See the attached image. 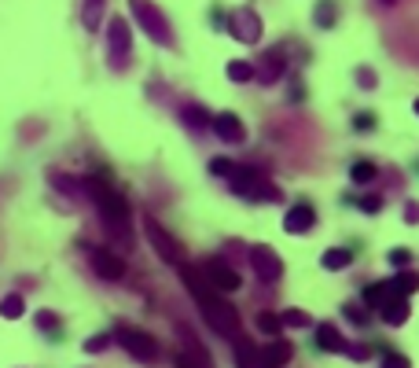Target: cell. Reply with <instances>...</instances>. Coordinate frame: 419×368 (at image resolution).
<instances>
[{
    "instance_id": "cell-1",
    "label": "cell",
    "mask_w": 419,
    "mask_h": 368,
    "mask_svg": "<svg viewBox=\"0 0 419 368\" xmlns=\"http://www.w3.org/2000/svg\"><path fill=\"white\" fill-rule=\"evenodd\" d=\"M176 269H181V280H184V287L191 291V298L199 302V310H202V317L210 321V328L221 331V335H228V339H239V310H232V302H224L214 287L202 280V273H199L195 265L181 262Z\"/></svg>"
},
{
    "instance_id": "cell-2",
    "label": "cell",
    "mask_w": 419,
    "mask_h": 368,
    "mask_svg": "<svg viewBox=\"0 0 419 368\" xmlns=\"http://www.w3.org/2000/svg\"><path fill=\"white\" fill-rule=\"evenodd\" d=\"M89 196L96 199V210H100V217L107 221V229H115V232L129 229V203L122 199V191L89 181Z\"/></svg>"
},
{
    "instance_id": "cell-3",
    "label": "cell",
    "mask_w": 419,
    "mask_h": 368,
    "mask_svg": "<svg viewBox=\"0 0 419 368\" xmlns=\"http://www.w3.org/2000/svg\"><path fill=\"white\" fill-rule=\"evenodd\" d=\"M232 191L243 199H254V203H280L283 199V191L254 170H232Z\"/></svg>"
},
{
    "instance_id": "cell-4",
    "label": "cell",
    "mask_w": 419,
    "mask_h": 368,
    "mask_svg": "<svg viewBox=\"0 0 419 368\" xmlns=\"http://www.w3.org/2000/svg\"><path fill=\"white\" fill-rule=\"evenodd\" d=\"M129 4H133L136 23L143 26V34H148L151 41H158V44H173V30H169V23L162 19V11H158L151 0H129Z\"/></svg>"
},
{
    "instance_id": "cell-5",
    "label": "cell",
    "mask_w": 419,
    "mask_h": 368,
    "mask_svg": "<svg viewBox=\"0 0 419 368\" xmlns=\"http://www.w3.org/2000/svg\"><path fill=\"white\" fill-rule=\"evenodd\" d=\"M143 236H148L151 250H158V258H162V262H169V265H181V262H184V247L176 243V239H173L162 225H158L151 214L143 217Z\"/></svg>"
},
{
    "instance_id": "cell-6",
    "label": "cell",
    "mask_w": 419,
    "mask_h": 368,
    "mask_svg": "<svg viewBox=\"0 0 419 368\" xmlns=\"http://www.w3.org/2000/svg\"><path fill=\"white\" fill-rule=\"evenodd\" d=\"M199 273H202V280L214 287L217 295H232V291H239V273L228 265V262H221V258H210V262H202L199 265Z\"/></svg>"
},
{
    "instance_id": "cell-7",
    "label": "cell",
    "mask_w": 419,
    "mask_h": 368,
    "mask_svg": "<svg viewBox=\"0 0 419 368\" xmlns=\"http://www.w3.org/2000/svg\"><path fill=\"white\" fill-rule=\"evenodd\" d=\"M115 339H118V343H122V350H129V354H133L136 361H155V357H158V346H155V339H151L148 331L133 328V324H122Z\"/></svg>"
},
{
    "instance_id": "cell-8",
    "label": "cell",
    "mask_w": 419,
    "mask_h": 368,
    "mask_svg": "<svg viewBox=\"0 0 419 368\" xmlns=\"http://www.w3.org/2000/svg\"><path fill=\"white\" fill-rule=\"evenodd\" d=\"M89 262H92V269H96V277L107 280V284H118V280L125 277V262L118 258L115 250H107V247H92V250H89Z\"/></svg>"
},
{
    "instance_id": "cell-9",
    "label": "cell",
    "mask_w": 419,
    "mask_h": 368,
    "mask_svg": "<svg viewBox=\"0 0 419 368\" xmlns=\"http://www.w3.org/2000/svg\"><path fill=\"white\" fill-rule=\"evenodd\" d=\"M250 265H254V273L262 277L265 284H276L283 277V262H280V254L272 247H254L250 250Z\"/></svg>"
},
{
    "instance_id": "cell-10",
    "label": "cell",
    "mask_w": 419,
    "mask_h": 368,
    "mask_svg": "<svg viewBox=\"0 0 419 368\" xmlns=\"http://www.w3.org/2000/svg\"><path fill=\"white\" fill-rule=\"evenodd\" d=\"M107 41H110V67H118V63H125L129 59V23L122 19V15H115L110 19V26H107Z\"/></svg>"
},
{
    "instance_id": "cell-11",
    "label": "cell",
    "mask_w": 419,
    "mask_h": 368,
    "mask_svg": "<svg viewBox=\"0 0 419 368\" xmlns=\"http://www.w3.org/2000/svg\"><path fill=\"white\" fill-rule=\"evenodd\" d=\"M313 225H316V210L309 203H295L291 210H287V217H283V232L287 236H305V232H313Z\"/></svg>"
},
{
    "instance_id": "cell-12",
    "label": "cell",
    "mask_w": 419,
    "mask_h": 368,
    "mask_svg": "<svg viewBox=\"0 0 419 368\" xmlns=\"http://www.w3.org/2000/svg\"><path fill=\"white\" fill-rule=\"evenodd\" d=\"M181 335H184V350L176 354V368H214V361H210V354L199 346L195 335L188 328H181Z\"/></svg>"
},
{
    "instance_id": "cell-13",
    "label": "cell",
    "mask_w": 419,
    "mask_h": 368,
    "mask_svg": "<svg viewBox=\"0 0 419 368\" xmlns=\"http://www.w3.org/2000/svg\"><path fill=\"white\" fill-rule=\"evenodd\" d=\"M210 129H214L224 144H243V140H247V125L239 122L232 110H221V115H214V125H210Z\"/></svg>"
},
{
    "instance_id": "cell-14",
    "label": "cell",
    "mask_w": 419,
    "mask_h": 368,
    "mask_svg": "<svg viewBox=\"0 0 419 368\" xmlns=\"http://www.w3.org/2000/svg\"><path fill=\"white\" fill-rule=\"evenodd\" d=\"M291 357H295V346L287 343V339H269L265 350H262V364L265 368H283Z\"/></svg>"
},
{
    "instance_id": "cell-15",
    "label": "cell",
    "mask_w": 419,
    "mask_h": 368,
    "mask_svg": "<svg viewBox=\"0 0 419 368\" xmlns=\"http://www.w3.org/2000/svg\"><path fill=\"white\" fill-rule=\"evenodd\" d=\"M228 30H232L239 41H247V44H257V37H262V23H257L254 11H239Z\"/></svg>"
},
{
    "instance_id": "cell-16",
    "label": "cell",
    "mask_w": 419,
    "mask_h": 368,
    "mask_svg": "<svg viewBox=\"0 0 419 368\" xmlns=\"http://www.w3.org/2000/svg\"><path fill=\"white\" fill-rule=\"evenodd\" d=\"M316 346L328 350V354H342L346 339H342V331H338L335 324H316Z\"/></svg>"
},
{
    "instance_id": "cell-17",
    "label": "cell",
    "mask_w": 419,
    "mask_h": 368,
    "mask_svg": "<svg viewBox=\"0 0 419 368\" xmlns=\"http://www.w3.org/2000/svg\"><path fill=\"white\" fill-rule=\"evenodd\" d=\"M283 70H287V59H283V52H272V56H265V63H262V74H257V82H262V85H276L280 77H283Z\"/></svg>"
},
{
    "instance_id": "cell-18",
    "label": "cell",
    "mask_w": 419,
    "mask_h": 368,
    "mask_svg": "<svg viewBox=\"0 0 419 368\" xmlns=\"http://www.w3.org/2000/svg\"><path fill=\"white\" fill-rule=\"evenodd\" d=\"M386 284H390V291L397 298H408L412 291H419V273H415V269H401V273L394 280H386Z\"/></svg>"
},
{
    "instance_id": "cell-19",
    "label": "cell",
    "mask_w": 419,
    "mask_h": 368,
    "mask_svg": "<svg viewBox=\"0 0 419 368\" xmlns=\"http://www.w3.org/2000/svg\"><path fill=\"white\" fill-rule=\"evenodd\" d=\"M379 313H382V321H386V324H394V328H401V324H405V321H408V298H397V295H394V298H390V302H386V306H382Z\"/></svg>"
},
{
    "instance_id": "cell-20",
    "label": "cell",
    "mask_w": 419,
    "mask_h": 368,
    "mask_svg": "<svg viewBox=\"0 0 419 368\" xmlns=\"http://www.w3.org/2000/svg\"><path fill=\"white\" fill-rule=\"evenodd\" d=\"M181 122L188 125V129H210V125H214V118H210V110H202L199 103H188V107H181Z\"/></svg>"
},
{
    "instance_id": "cell-21",
    "label": "cell",
    "mask_w": 419,
    "mask_h": 368,
    "mask_svg": "<svg viewBox=\"0 0 419 368\" xmlns=\"http://www.w3.org/2000/svg\"><path fill=\"white\" fill-rule=\"evenodd\" d=\"M236 364L239 368H265L262 364V350H254V343H247L243 335H239V343H236Z\"/></svg>"
},
{
    "instance_id": "cell-22",
    "label": "cell",
    "mask_w": 419,
    "mask_h": 368,
    "mask_svg": "<svg viewBox=\"0 0 419 368\" xmlns=\"http://www.w3.org/2000/svg\"><path fill=\"white\" fill-rule=\"evenodd\" d=\"M353 262V250H346V247H331V250H324V258H320V265L328 269V273H338V269H346Z\"/></svg>"
},
{
    "instance_id": "cell-23",
    "label": "cell",
    "mask_w": 419,
    "mask_h": 368,
    "mask_svg": "<svg viewBox=\"0 0 419 368\" xmlns=\"http://www.w3.org/2000/svg\"><path fill=\"white\" fill-rule=\"evenodd\" d=\"M390 298H394L390 284H372V287H368V291H364V302H368V306H372V310H382V306H386V302H390Z\"/></svg>"
},
{
    "instance_id": "cell-24",
    "label": "cell",
    "mask_w": 419,
    "mask_h": 368,
    "mask_svg": "<svg viewBox=\"0 0 419 368\" xmlns=\"http://www.w3.org/2000/svg\"><path fill=\"white\" fill-rule=\"evenodd\" d=\"M82 23H85V30H100V23H103V0H85Z\"/></svg>"
},
{
    "instance_id": "cell-25",
    "label": "cell",
    "mask_w": 419,
    "mask_h": 368,
    "mask_svg": "<svg viewBox=\"0 0 419 368\" xmlns=\"http://www.w3.org/2000/svg\"><path fill=\"white\" fill-rule=\"evenodd\" d=\"M22 310H26L22 295H4V298H0V317H8V321H19Z\"/></svg>"
},
{
    "instance_id": "cell-26",
    "label": "cell",
    "mask_w": 419,
    "mask_h": 368,
    "mask_svg": "<svg viewBox=\"0 0 419 368\" xmlns=\"http://www.w3.org/2000/svg\"><path fill=\"white\" fill-rule=\"evenodd\" d=\"M375 173H379V166H375V163H353V166H349L353 184H368V181H375Z\"/></svg>"
},
{
    "instance_id": "cell-27",
    "label": "cell",
    "mask_w": 419,
    "mask_h": 368,
    "mask_svg": "<svg viewBox=\"0 0 419 368\" xmlns=\"http://www.w3.org/2000/svg\"><path fill=\"white\" fill-rule=\"evenodd\" d=\"M257 328H262L269 339H280V331H283V321L276 313H257Z\"/></svg>"
},
{
    "instance_id": "cell-28",
    "label": "cell",
    "mask_w": 419,
    "mask_h": 368,
    "mask_svg": "<svg viewBox=\"0 0 419 368\" xmlns=\"http://www.w3.org/2000/svg\"><path fill=\"white\" fill-rule=\"evenodd\" d=\"M228 77H232V82H239V85H243V82H254V67H250V63H228Z\"/></svg>"
},
{
    "instance_id": "cell-29",
    "label": "cell",
    "mask_w": 419,
    "mask_h": 368,
    "mask_svg": "<svg viewBox=\"0 0 419 368\" xmlns=\"http://www.w3.org/2000/svg\"><path fill=\"white\" fill-rule=\"evenodd\" d=\"M280 321H283L287 328H309V324H313V321H309V313H302V310H287Z\"/></svg>"
},
{
    "instance_id": "cell-30",
    "label": "cell",
    "mask_w": 419,
    "mask_h": 368,
    "mask_svg": "<svg viewBox=\"0 0 419 368\" xmlns=\"http://www.w3.org/2000/svg\"><path fill=\"white\" fill-rule=\"evenodd\" d=\"M232 163L228 158H210V173H217V177H232Z\"/></svg>"
},
{
    "instance_id": "cell-31",
    "label": "cell",
    "mask_w": 419,
    "mask_h": 368,
    "mask_svg": "<svg viewBox=\"0 0 419 368\" xmlns=\"http://www.w3.org/2000/svg\"><path fill=\"white\" fill-rule=\"evenodd\" d=\"M34 321H37V328H41V331H56V328H59V317H56V313H48V310H44V313H37Z\"/></svg>"
},
{
    "instance_id": "cell-32",
    "label": "cell",
    "mask_w": 419,
    "mask_h": 368,
    "mask_svg": "<svg viewBox=\"0 0 419 368\" xmlns=\"http://www.w3.org/2000/svg\"><path fill=\"white\" fill-rule=\"evenodd\" d=\"M408 262H412V254H408L405 247L390 250V265H394V269H408Z\"/></svg>"
},
{
    "instance_id": "cell-33",
    "label": "cell",
    "mask_w": 419,
    "mask_h": 368,
    "mask_svg": "<svg viewBox=\"0 0 419 368\" xmlns=\"http://www.w3.org/2000/svg\"><path fill=\"white\" fill-rule=\"evenodd\" d=\"M382 368H412V361L405 354H386L382 357Z\"/></svg>"
},
{
    "instance_id": "cell-34",
    "label": "cell",
    "mask_w": 419,
    "mask_h": 368,
    "mask_svg": "<svg viewBox=\"0 0 419 368\" xmlns=\"http://www.w3.org/2000/svg\"><path fill=\"white\" fill-rule=\"evenodd\" d=\"M361 210H364V214H379V210H382V196H364V199H361Z\"/></svg>"
},
{
    "instance_id": "cell-35",
    "label": "cell",
    "mask_w": 419,
    "mask_h": 368,
    "mask_svg": "<svg viewBox=\"0 0 419 368\" xmlns=\"http://www.w3.org/2000/svg\"><path fill=\"white\" fill-rule=\"evenodd\" d=\"M342 354H346V357H353V361H368V357H372V350H368V346H349V343H346Z\"/></svg>"
},
{
    "instance_id": "cell-36",
    "label": "cell",
    "mask_w": 419,
    "mask_h": 368,
    "mask_svg": "<svg viewBox=\"0 0 419 368\" xmlns=\"http://www.w3.org/2000/svg\"><path fill=\"white\" fill-rule=\"evenodd\" d=\"M110 346V339H107V335H96V339H89L85 343V350H89V354H100V350H107Z\"/></svg>"
},
{
    "instance_id": "cell-37",
    "label": "cell",
    "mask_w": 419,
    "mask_h": 368,
    "mask_svg": "<svg viewBox=\"0 0 419 368\" xmlns=\"http://www.w3.org/2000/svg\"><path fill=\"white\" fill-rule=\"evenodd\" d=\"M346 317H349L353 324H368V313H364L361 306H346Z\"/></svg>"
},
{
    "instance_id": "cell-38",
    "label": "cell",
    "mask_w": 419,
    "mask_h": 368,
    "mask_svg": "<svg viewBox=\"0 0 419 368\" xmlns=\"http://www.w3.org/2000/svg\"><path fill=\"white\" fill-rule=\"evenodd\" d=\"M405 221H408V225H419V203H408L405 206Z\"/></svg>"
},
{
    "instance_id": "cell-39",
    "label": "cell",
    "mask_w": 419,
    "mask_h": 368,
    "mask_svg": "<svg viewBox=\"0 0 419 368\" xmlns=\"http://www.w3.org/2000/svg\"><path fill=\"white\" fill-rule=\"evenodd\" d=\"M353 125H357V129H372L375 118H372V115H357V118H353Z\"/></svg>"
},
{
    "instance_id": "cell-40",
    "label": "cell",
    "mask_w": 419,
    "mask_h": 368,
    "mask_svg": "<svg viewBox=\"0 0 419 368\" xmlns=\"http://www.w3.org/2000/svg\"><path fill=\"white\" fill-rule=\"evenodd\" d=\"M361 85H364V89H372V85H375V77H372V70H361Z\"/></svg>"
},
{
    "instance_id": "cell-41",
    "label": "cell",
    "mask_w": 419,
    "mask_h": 368,
    "mask_svg": "<svg viewBox=\"0 0 419 368\" xmlns=\"http://www.w3.org/2000/svg\"><path fill=\"white\" fill-rule=\"evenodd\" d=\"M412 110H415V118H419V100H415V103H412Z\"/></svg>"
},
{
    "instance_id": "cell-42",
    "label": "cell",
    "mask_w": 419,
    "mask_h": 368,
    "mask_svg": "<svg viewBox=\"0 0 419 368\" xmlns=\"http://www.w3.org/2000/svg\"><path fill=\"white\" fill-rule=\"evenodd\" d=\"M382 4H394V0H382Z\"/></svg>"
}]
</instances>
